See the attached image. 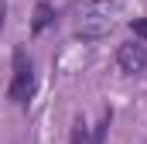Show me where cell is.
<instances>
[{"instance_id": "cell-1", "label": "cell", "mask_w": 147, "mask_h": 144, "mask_svg": "<svg viewBox=\"0 0 147 144\" xmlns=\"http://www.w3.org/2000/svg\"><path fill=\"white\" fill-rule=\"evenodd\" d=\"M110 28H113V7L106 0L89 3V7L82 10V17H79V35L82 38H103Z\"/></svg>"}, {"instance_id": "cell-2", "label": "cell", "mask_w": 147, "mask_h": 144, "mask_svg": "<svg viewBox=\"0 0 147 144\" xmlns=\"http://www.w3.org/2000/svg\"><path fill=\"white\" fill-rule=\"evenodd\" d=\"M31 93H34V72H31V62H28V52H24V48H14V82H10V100H14V103H24Z\"/></svg>"}, {"instance_id": "cell-3", "label": "cell", "mask_w": 147, "mask_h": 144, "mask_svg": "<svg viewBox=\"0 0 147 144\" xmlns=\"http://www.w3.org/2000/svg\"><path fill=\"white\" fill-rule=\"evenodd\" d=\"M116 62H120V69L130 72V75H137V72L147 65V52L140 45H120V52H116Z\"/></svg>"}, {"instance_id": "cell-4", "label": "cell", "mask_w": 147, "mask_h": 144, "mask_svg": "<svg viewBox=\"0 0 147 144\" xmlns=\"http://www.w3.org/2000/svg\"><path fill=\"white\" fill-rule=\"evenodd\" d=\"M51 21H55V10H51L48 3H38L34 7V31H45Z\"/></svg>"}, {"instance_id": "cell-5", "label": "cell", "mask_w": 147, "mask_h": 144, "mask_svg": "<svg viewBox=\"0 0 147 144\" xmlns=\"http://www.w3.org/2000/svg\"><path fill=\"white\" fill-rule=\"evenodd\" d=\"M72 144H92V141H89V130H86V124H82V120L72 127Z\"/></svg>"}, {"instance_id": "cell-6", "label": "cell", "mask_w": 147, "mask_h": 144, "mask_svg": "<svg viewBox=\"0 0 147 144\" xmlns=\"http://www.w3.org/2000/svg\"><path fill=\"white\" fill-rule=\"evenodd\" d=\"M130 28H134V35H137V38H144V41H147V21H134Z\"/></svg>"}, {"instance_id": "cell-7", "label": "cell", "mask_w": 147, "mask_h": 144, "mask_svg": "<svg viewBox=\"0 0 147 144\" xmlns=\"http://www.w3.org/2000/svg\"><path fill=\"white\" fill-rule=\"evenodd\" d=\"M0 28H3V3H0Z\"/></svg>"}]
</instances>
